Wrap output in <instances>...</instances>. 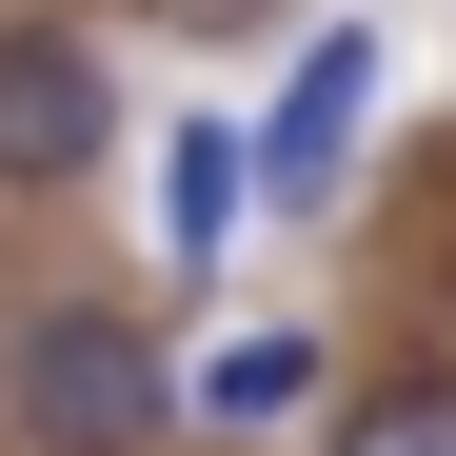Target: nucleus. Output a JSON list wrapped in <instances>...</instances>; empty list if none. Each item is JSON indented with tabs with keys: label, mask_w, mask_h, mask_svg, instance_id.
I'll list each match as a JSON object with an SVG mask.
<instances>
[{
	"label": "nucleus",
	"mask_w": 456,
	"mask_h": 456,
	"mask_svg": "<svg viewBox=\"0 0 456 456\" xmlns=\"http://www.w3.org/2000/svg\"><path fill=\"white\" fill-rule=\"evenodd\" d=\"M239 218H258V199H239V119H179V139H159V258L218 278V258H239Z\"/></svg>",
	"instance_id": "39448f33"
},
{
	"label": "nucleus",
	"mask_w": 456,
	"mask_h": 456,
	"mask_svg": "<svg viewBox=\"0 0 456 456\" xmlns=\"http://www.w3.org/2000/svg\"><path fill=\"white\" fill-rule=\"evenodd\" d=\"M318 377H338V338L239 318V338H199V357H179V417H199V436H297V417H318Z\"/></svg>",
	"instance_id": "20e7f679"
},
{
	"label": "nucleus",
	"mask_w": 456,
	"mask_h": 456,
	"mask_svg": "<svg viewBox=\"0 0 456 456\" xmlns=\"http://www.w3.org/2000/svg\"><path fill=\"white\" fill-rule=\"evenodd\" d=\"M357 119H377V20H318V40H297V80H278V119H239V199H278V218H338V179H357Z\"/></svg>",
	"instance_id": "f03ea898"
},
{
	"label": "nucleus",
	"mask_w": 456,
	"mask_h": 456,
	"mask_svg": "<svg viewBox=\"0 0 456 456\" xmlns=\"http://www.w3.org/2000/svg\"><path fill=\"white\" fill-rule=\"evenodd\" d=\"M318 456H456V377H397V397H357Z\"/></svg>",
	"instance_id": "423d86ee"
},
{
	"label": "nucleus",
	"mask_w": 456,
	"mask_h": 456,
	"mask_svg": "<svg viewBox=\"0 0 456 456\" xmlns=\"http://www.w3.org/2000/svg\"><path fill=\"white\" fill-rule=\"evenodd\" d=\"M0 436L20 456H159L179 436V357L119 318V297H60V318H20V357H0Z\"/></svg>",
	"instance_id": "f257e3e1"
},
{
	"label": "nucleus",
	"mask_w": 456,
	"mask_h": 456,
	"mask_svg": "<svg viewBox=\"0 0 456 456\" xmlns=\"http://www.w3.org/2000/svg\"><path fill=\"white\" fill-rule=\"evenodd\" d=\"M100 159H119V80H100V40L0 20V199H60V179H100Z\"/></svg>",
	"instance_id": "7ed1b4c3"
}]
</instances>
